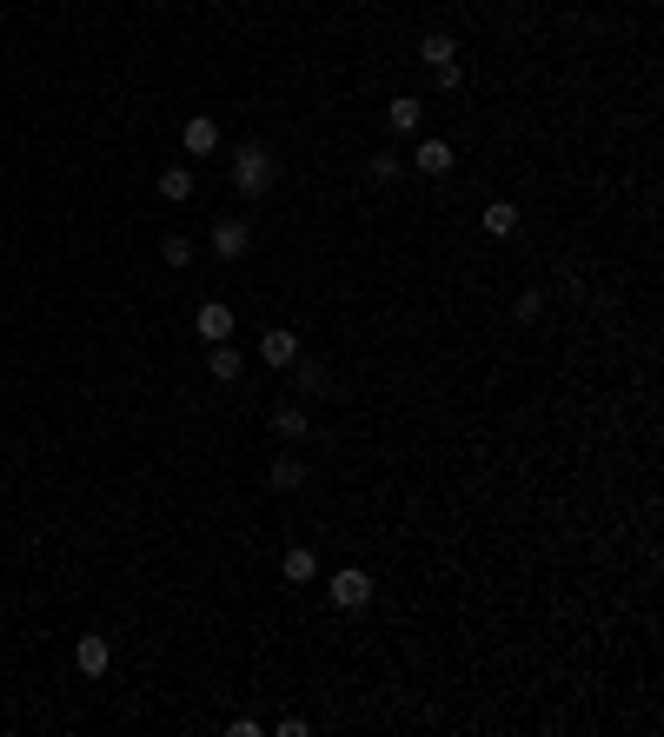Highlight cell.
<instances>
[{
	"label": "cell",
	"mask_w": 664,
	"mask_h": 737,
	"mask_svg": "<svg viewBox=\"0 0 664 737\" xmlns=\"http://www.w3.org/2000/svg\"><path fill=\"white\" fill-rule=\"evenodd\" d=\"M366 173H372V180H379V186H392V180H399V173H406V160H399V153H386V147H379V153H366Z\"/></svg>",
	"instance_id": "17"
},
{
	"label": "cell",
	"mask_w": 664,
	"mask_h": 737,
	"mask_svg": "<svg viewBox=\"0 0 664 737\" xmlns=\"http://www.w3.org/2000/svg\"><path fill=\"white\" fill-rule=\"evenodd\" d=\"M273 180H279V160L266 147H240V153H233V186H240L246 200L273 193Z\"/></svg>",
	"instance_id": "1"
},
{
	"label": "cell",
	"mask_w": 664,
	"mask_h": 737,
	"mask_svg": "<svg viewBox=\"0 0 664 737\" xmlns=\"http://www.w3.org/2000/svg\"><path fill=\"white\" fill-rule=\"evenodd\" d=\"M206 372H213L220 386H233V379H240V372H246V359H240V352H233V346H226V339H220V346L206 352Z\"/></svg>",
	"instance_id": "11"
},
{
	"label": "cell",
	"mask_w": 664,
	"mask_h": 737,
	"mask_svg": "<svg viewBox=\"0 0 664 737\" xmlns=\"http://www.w3.org/2000/svg\"><path fill=\"white\" fill-rule=\"evenodd\" d=\"M180 147L193 153V160H206V153H220V120H206V113H193L180 127Z\"/></svg>",
	"instance_id": "5"
},
{
	"label": "cell",
	"mask_w": 664,
	"mask_h": 737,
	"mask_svg": "<svg viewBox=\"0 0 664 737\" xmlns=\"http://www.w3.org/2000/svg\"><path fill=\"white\" fill-rule=\"evenodd\" d=\"M266 479H273V492H299V485H306V459H299V452H286V459H273V472H266Z\"/></svg>",
	"instance_id": "12"
},
{
	"label": "cell",
	"mask_w": 664,
	"mask_h": 737,
	"mask_svg": "<svg viewBox=\"0 0 664 737\" xmlns=\"http://www.w3.org/2000/svg\"><path fill=\"white\" fill-rule=\"evenodd\" d=\"M485 233H492V240L518 233V206H512V200H492V206H485Z\"/></svg>",
	"instance_id": "16"
},
{
	"label": "cell",
	"mask_w": 664,
	"mask_h": 737,
	"mask_svg": "<svg viewBox=\"0 0 664 737\" xmlns=\"http://www.w3.org/2000/svg\"><path fill=\"white\" fill-rule=\"evenodd\" d=\"M279 572L293 578V585H313V578H319V558H313V552H306V545H293V552L279 558Z\"/></svg>",
	"instance_id": "13"
},
{
	"label": "cell",
	"mask_w": 664,
	"mask_h": 737,
	"mask_svg": "<svg viewBox=\"0 0 664 737\" xmlns=\"http://www.w3.org/2000/svg\"><path fill=\"white\" fill-rule=\"evenodd\" d=\"M419 60L432 67V74H439V67H452V60H459V40L439 27V34H425V40H419Z\"/></svg>",
	"instance_id": "9"
},
{
	"label": "cell",
	"mask_w": 664,
	"mask_h": 737,
	"mask_svg": "<svg viewBox=\"0 0 664 737\" xmlns=\"http://www.w3.org/2000/svg\"><path fill=\"white\" fill-rule=\"evenodd\" d=\"M160 259H166V266H193V240L166 233V240H160Z\"/></svg>",
	"instance_id": "19"
},
{
	"label": "cell",
	"mask_w": 664,
	"mask_h": 737,
	"mask_svg": "<svg viewBox=\"0 0 664 737\" xmlns=\"http://www.w3.org/2000/svg\"><path fill=\"white\" fill-rule=\"evenodd\" d=\"M326 598H332L339 611H366V605H372V578L359 572V565H346V572H332Z\"/></svg>",
	"instance_id": "2"
},
{
	"label": "cell",
	"mask_w": 664,
	"mask_h": 737,
	"mask_svg": "<svg viewBox=\"0 0 664 737\" xmlns=\"http://www.w3.org/2000/svg\"><path fill=\"white\" fill-rule=\"evenodd\" d=\"M273 432H279L286 445H299L306 432H313V425H306V406H279V412H273Z\"/></svg>",
	"instance_id": "14"
},
{
	"label": "cell",
	"mask_w": 664,
	"mask_h": 737,
	"mask_svg": "<svg viewBox=\"0 0 664 737\" xmlns=\"http://www.w3.org/2000/svg\"><path fill=\"white\" fill-rule=\"evenodd\" d=\"M412 166H419L425 180H445V173H452V147H445V140H419Z\"/></svg>",
	"instance_id": "8"
},
{
	"label": "cell",
	"mask_w": 664,
	"mask_h": 737,
	"mask_svg": "<svg viewBox=\"0 0 664 737\" xmlns=\"http://www.w3.org/2000/svg\"><path fill=\"white\" fill-rule=\"evenodd\" d=\"M160 200H173V206L193 200V166H166L160 173Z\"/></svg>",
	"instance_id": "15"
},
{
	"label": "cell",
	"mask_w": 664,
	"mask_h": 737,
	"mask_svg": "<svg viewBox=\"0 0 664 737\" xmlns=\"http://www.w3.org/2000/svg\"><path fill=\"white\" fill-rule=\"evenodd\" d=\"M74 664H80V671H87V678H107V664H113V645H107V638H100V631H87V638H80V645H74Z\"/></svg>",
	"instance_id": "6"
},
{
	"label": "cell",
	"mask_w": 664,
	"mask_h": 737,
	"mask_svg": "<svg viewBox=\"0 0 664 737\" xmlns=\"http://www.w3.org/2000/svg\"><path fill=\"white\" fill-rule=\"evenodd\" d=\"M293 386L299 392H319V386H326V366H319V359H293Z\"/></svg>",
	"instance_id": "18"
},
{
	"label": "cell",
	"mask_w": 664,
	"mask_h": 737,
	"mask_svg": "<svg viewBox=\"0 0 664 737\" xmlns=\"http://www.w3.org/2000/svg\"><path fill=\"white\" fill-rule=\"evenodd\" d=\"M246 246H253V226H246L240 213H226V220L213 226V253H220V259H246Z\"/></svg>",
	"instance_id": "4"
},
{
	"label": "cell",
	"mask_w": 664,
	"mask_h": 737,
	"mask_svg": "<svg viewBox=\"0 0 664 737\" xmlns=\"http://www.w3.org/2000/svg\"><path fill=\"white\" fill-rule=\"evenodd\" d=\"M432 80H439V93H459V87H465V67H459V60H452V67H439V74H432Z\"/></svg>",
	"instance_id": "20"
},
{
	"label": "cell",
	"mask_w": 664,
	"mask_h": 737,
	"mask_svg": "<svg viewBox=\"0 0 664 737\" xmlns=\"http://www.w3.org/2000/svg\"><path fill=\"white\" fill-rule=\"evenodd\" d=\"M419 120H425V100H419V93H399V100L386 107V127H392V133H412Z\"/></svg>",
	"instance_id": "10"
},
{
	"label": "cell",
	"mask_w": 664,
	"mask_h": 737,
	"mask_svg": "<svg viewBox=\"0 0 664 737\" xmlns=\"http://www.w3.org/2000/svg\"><path fill=\"white\" fill-rule=\"evenodd\" d=\"M259 359H266V366H293V359H299V339H293L286 326L259 332Z\"/></svg>",
	"instance_id": "7"
},
{
	"label": "cell",
	"mask_w": 664,
	"mask_h": 737,
	"mask_svg": "<svg viewBox=\"0 0 664 737\" xmlns=\"http://www.w3.org/2000/svg\"><path fill=\"white\" fill-rule=\"evenodd\" d=\"M193 326H200V339H206V346H220V339H233V326H240V319H233V306H226V299H200Z\"/></svg>",
	"instance_id": "3"
}]
</instances>
